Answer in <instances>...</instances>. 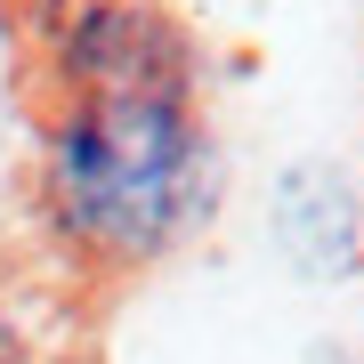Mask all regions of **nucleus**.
I'll return each mask as SVG.
<instances>
[{"label": "nucleus", "mask_w": 364, "mask_h": 364, "mask_svg": "<svg viewBox=\"0 0 364 364\" xmlns=\"http://www.w3.org/2000/svg\"><path fill=\"white\" fill-rule=\"evenodd\" d=\"M65 65L81 105L49 146V203L81 243L146 259L178 235L195 203V130H186V57L154 9H97Z\"/></svg>", "instance_id": "obj_1"}]
</instances>
